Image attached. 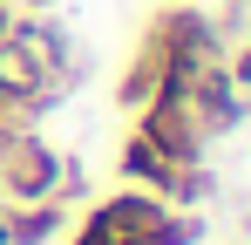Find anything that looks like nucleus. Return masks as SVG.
Returning <instances> with one entry per match:
<instances>
[]
</instances>
